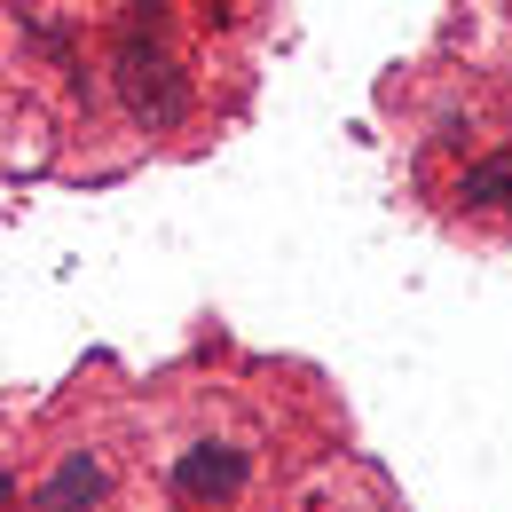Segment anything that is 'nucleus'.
Here are the masks:
<instances>
[{"label": "nucleus", "instance_id": "obj_1", "mask_svg": "<svg viewBox=\"0 0 512 512\" xmlns=\"http://www.w3.org/2000/svg\"><path fill=\"white\" fill-rule=\"evenodd\" d=\"M111 87L127 103V119L142 134H166L182 127L190 111V79L166 48V0H127L119 8V40H111Z\"/></svg>", "mask_w": 512, "mask_h": 512}, {"label": "nucleus", "instance_id": "obj_2", "mask_svg": "<svg viewBox=\"0 0 512 512\" xmlns=\"http://www.w3.org/2000/svg\"><path fill=\"white\" fill-rule=\"evenodd\" d=\"M245 473H253V457L237 442H190L182 457H174V497L182 505H229L237 489H245Z\"/></svg>", "mask_w": 512, "mask_h": 512}, {"label": "nucleus", "instance_id": "obj_3", "mask_svg": "<svg viewBox=\"0 0 512 512\" xmlns=\"http://www.w3.org/2000/svg\"><path fill=\"white\" fill-rule=\"evenodd\" d=\"M103 497H111V457H103V449H64L56 473L40 481L32 512H95Z\"/></svg>", "mask_w": 512, "mask_h": 512}, {"label": "nucleus", "instance_id": "obj_4", "mask_svg": "<svg viewBox=\"0 0 512 512\" xmlns=\"http://www.w3.org/2000/svg\"><path fill=\"white\" fill-rule=\"evenodd\" d=\"M457 205H473V213L512 205V150H505V158H473V166L457 174Z\"/></svg>", "mask_w": 512, "mask_h": 512}, {"label": "nucleus", "instance_id": "obj_5", "mask_svg": "<svg viewBox=\"0 0 512 512\" xmlns=\"http://www.w3.org/2000/svg\"><path fill=\"white\" fill-rule=\"evenodd\" d=\"M316 512H347V505H316Z\"/></svg>", "mask_w": 512, "mask_h": 512}]
</instances>
